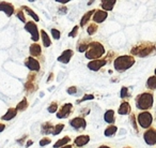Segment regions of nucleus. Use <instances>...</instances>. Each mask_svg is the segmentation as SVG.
Listing matches in <instances>:
<instances>
[{"label": "nucleus", "mask_w": 156, "mask_h": 148, "mask_svg": "<svg viewBox=\"0 0 156 148\" xmlns=\"http://www.w3.org/2000/svg\"><path fill=\"white\" fill-rule=\"evenodd\" d=\"M105 54V47L102 43L100 42H90L89 45H88V50L86 52V58L87 59H100L103 55Z\"/></svg>", "instance_id": "1"}, {"label": "nucleus", "mask_w": 156, "mask_h": 148, "mask_svg": "<svg viewBox=\"0 0 156 148\" xmlns=\"http://www.w3.org/2000/svg\"><path fill=\"white\" fill-rule=\"evenodd\" d=\"M135 65V58L130 55H123L115 59L113 65L118 72H124Z\"/></svg>", "instance_id": "2"}, {"label": "nucleus", "mask_w": 156, "mask_h": 148, "mask_svg": "<svg viewBox=\"0 0 156 148\" xmlns=\"http://www.w3.org/2000/svg\"><path fill=\"white\" fill-rule=\"evenodd\" d=\"M155 50V45L152 42H142L137 46H134L130 50L133 55L139 57H147L151 55Z\"/></svg>", "instance_id": "3"}, {"label": "nucleus", "mask_w": 156, "mask_h": 148, "mask_svg": "<svg viewBox=\"0 0 156 148\" xmlns=\"http://www.w3.org/2000/svg\"><path fill=\"white\" fill-rule=\"evenodd\" d=\"M136 106L139 109H149L153 106L154 102V96L152 92H143L136 97Z\"/></svg>", "instance_id": "4"}, {"label": "nucleus", "mask_w": 156, "mask_h": 148, "mask_svg": "<svg viewBox=\"0 0 156 148\" xmlns=\"http://www.w3.org/2000/svg\"><path fill=\"white\" fill-rule=\"evenodd\" d=\"M137 120H138V124H140L141 128H150L152 124V121H153V117H152V114L150 112H142L138 115L137 117Z\"/></svg>", "instance_id": "5"}, {"label": "nucleus", "mask_w": 156, "mask_h": 148, "mask_svg": "<svg viewBox=\"0 0 156 148\" xmlns=\"http://www.w3.org/2000/svg\"><path fill=\"white\" fill-rule=\"evenodd\" d=\"M25 29H26L28 32H30L31 35V40L33 42H37L39 41V38H40V35H39V29H37V24H34L33 22H28L25 24Z\"/></svg>", "instance_id": "6"}, {"label": "nucleus", "mask_w": 156, "mask_h": 148, "mask_svg": "<svg viewBox=\"0 0 156 148\" xmlns=\"http://www.w3.org/2000/svg\"><path fill=\"white\" fill-rule=\"evenodd\" d=\"M143 139H144L145 143L149 145H155L156 144V131L154 128H150L147 130L143 134Z\"/></svg>", "instance_id": "7"}, {"label": "nucleus", "mask_w": 156, "mask_h": 148, "mask_svg": "<svg viewBox=\"0 0 156 148\" xmlns=\"http://www.w3.org/2000/svg\"><path fill=\"white\" fill-rule=\"evenodd\" d=\"M69 124L76 130H83L87 126V121L83 117H75L69 121Z\"/></svg>", "instance_id": "8"}, {"label": "nucleus", "mask_w": 156, "mask_h": 148, "mask_svg": "<svg viewBox=\"0 0 156 148\" xmlns=\"http://www.w3.org/2000/svg\"><path fill=\"white\" fill-rule=\"evenodd\" d=\"M72 109H73V105H72L71 103H65V104L60 109V111L57 112V117H58L59 119L67 118L69 116V114H71Z\"/></svg>", "instance_id": "9"}, {"label": "nucleus", "mask_w": 156, "mask_h": 148, "mask_svg": "<svg viewBox=\"0 0 156 148\" xmlns=\"http://www.w3.org/2000/svg\"><path fill=\"white\" fill-rule=\"evenodd\" d=\"M107 63V59H96L92 60L88 63V68L92 71H98L101 68H103Z\"/></svg>", "instance_id": "10"}, {"label": "nucleus", "mask_w": 156, "mask_h": 148, "mask_svg": "<svg viewBox=\"0 0 156 148\" xmlns=\"http://www.w3.org/2000/svg\"><path fill=\"white\" fill-rule=\"evenodd\" d=\"M25 65H26L29 70H31V71H37V72L39 71L40 68H41L40 62L37 59L33 58V57H28V58L25 60Z\"/></svg>", "instance_id": "11"}, {"label": "nucleus", "mask_w": 156, "mask_h": 148, "mask_svg": "<svg viewBox=\"0 0 156 148\" xmlns=\"http://www.w3.org/2000/svg\"><path fill=\"white\" fill-rule=\"evenodd\" d=\"M107 16H108V14H107V12H105L104 10H96L93 14V20L96 24H100V23H103L106 20ZM95 23H94V24H95Z\"/></svg>", "instance_id": "12"}, {"label": "nucleus", "mask_w": 156, "mask_h": 148, "mask_svg": "<svg viewBox=\"0 0 156 148\" xmlns=\"http://www.w3.org/2000/svg\"><path fill=\"white\" fill-rule=\"evenodd\" d=\"M14 6L10 2H5V1H2L0 2V11H3L8 16H11L12 14L14 13Z\"/></svg>", "instance_id": "13"}, {"label": "nucleus", "mask_w": 156, "mask_h": 148, "mask_svg": "<svg viewBox=\"0 0 156 148\" xmlns=\"http://www.w3.org/2000/svg\"><path fill=\"white\" fill-rule=\"evenodd\" d=\"M73 55H74L73 50H66L58 57V61L63 62V63H69V60H71V58L73 57Z\"/></svg>", "instance_id": "14"}, {"label": "nucleus", "mask_w": 156, "mask_h": 148, "mask_svg": "<svg viewBox=\"0 0 156 148\" xmlns=\"http://www.w3.org/2000/svg\"><path fill=\"white\" fill-rule=\"evenodd\" d=\"M89 141H90L89 135H79V136H77L75 139L74 143H75V145L77 146V147H83L86 144L89 143Z\"/></svg>", "instance_id": "15"}, {"label": "nucleus", "mask_w": 156, "mask_h": 148, "mask_svg": "<svg viewBox=\"0 0 156 148\" xmlns=\"http://www.w3.org/2000/svg\"><path fill=\"white\" fill-rule=\"evenodd\" d=\"M34 80H35L34 74H31V75L28 76V80H27V83H26V85H25V87H26V89L28 90L29 92H33V90L35 89Z\"/></svg>", "instance_id": "16"}, {"label": "nucleus", "mask_w": 156, "mask_h": 148, "mask_svg": "<svg viewBox=\"0 0 156 148\" xmlns=\"http://www.w3.org/2000/svg\"><path fill=\"white\" fill-rule=\"evenodd\" d=\"M29 52H30L31 56H34V57H37L42 54V48L40 46V44L37 43H33L30 45V48H29Z\"/></svg>", "instance_id": "17"}, {"label": "nucleus", "mask_w": 156, "mask_h": 148, "mask_svg": "<svg viewBox=\"0 0 156 148\" xmlns=\"http://www.w3.org/2000/svg\"><path fill=\"white\" fill-rule=\"evenodd\" d=\"M130 109H132V107H130L129 103L125 101V102H122L121 103V105H120L118 113H119L120 115H127V114L130 113Z\"/></svg>", "instance_id": "18"}, {"label": "nucleus", "mask_w": 156, "mask_h": 148, "mask_svg": "<svg viewBox=\"0 0 156 148\" xmlns=\"http://www.w3.org/2000/svg\"><path fill=\"white\" fill-rule=\"evenodd\" d=\"M115 5V0H104L102 1V8L104 11H111Z\"/></svg>", "instance_id": "19"}, {"label": "nucleus", "mask_w": 156, "mask_h": 148, "mask_svg": "<svg viewBox=\"0 0 156 148\" xmlns=\"http://www.w3.org/2000/svg\"><path fill=\"white\" fill-rule=\"evenodd\" d=\"M16 114H17V111H16V109L10 107V109H8L7 113H5L1 118H2L3 120H11V119H13V118L15 117Z\"/></svg>", "instance_id": "20"}, {"label": "nucleus", "mask_w": 156, "mask_h": 148, "mask_svg": "<svg viewBox=\"0 0 156 148\" xmlns=\"http://www.w3.org/2000/svg\"><path fill=\"white\" fill-rule=\"evenodd\" d=\"M104 119L106 122L108 124H113L115 121V112L112 109H108V111L105 113L104 115Z\"/></svg>", "instance_id": "21"}, {"label": "nucleus", "mask_w": 156, "mask_h": 148, "mask_svg": "<svg viewBox=\"0 0 156 148\" xmlns=\"http://www.w3.org/2000/svg\"><path fill=\"white\" fill-rule=\"evenodd\" d=\"M94 12H95V10H91V11L87 12V13L83 16V18H81V20H80V26L81 27L86 26V24L91 20V16H92V14H94Z\"/></svg>", "instance_id": "22"}, {"label": "nucleus", "mask_w": 156, "mask_h": 148, "mask_svg": "<svg viewBox=\"0 0 156 148\" xmlns=\"http://www.w3.org/2000/svg\"><path fill=\"white\" fill-rule=\"evenodd\" d=\"M69 142H71V139L69 136H64L56 142V144L54 145V148H60L64 145H67V143H69Z\"/></svg>", "instance_id": "23"}, {"label": "nucleus", "mask_w": 156, "mask_h": 148, "mask_svg": "<svg viewBox=\"0 0 156 148\" xmlns=\"http://www.w3.org/2000/svg\"><path fill=\"white\" fill-rule=\"evenodd\" d=\"M41 37H42V40H43V45L45 47H48V46L51 45V41H50L49 37H48L47 32L45 30H41Z\"/></svg>", "instance_id": "24"}, {"label": "nucleus", "mask_w": 156, "mask_h": 148, "mask_svg": "<svg viewBox=\"0 0 156 148\" xmlns=\"http://www.w3.org/2000/svg\"><path fill=\"white\" fill-rule=\"evenodd\" d=\"M52 130H54V126H52L51 122H45V124H42V133H45V134H48V133H51Z\"/></svg>", "instance_id": "25"}, {"label": "nucleus", "mask_w": 156, "mask_h": 148, "mask_svg": "<svg viewBox=\"0 0 156 148\" xmlns=\"http://www.w3.org/2000/svg\"><path fill=\"white\" fill-rule=\"evenodd\" d=\"M145 86H147V88H149V89H151V90L155 89L156 88V76L155 75H153V76H151L149 80H147Z\"/></svg>", "instance_id": "26"}, {"label": "nucleus", "mask_w": 156, "mask_h": 148, "mask_svg": "<svg viewBox=\"0 0 156 148\" xmlns=\"http://www.w3.org/2000/svg\"><path fill=\"white\" fill-rule=\"evenodd\" d=\"M26 109H28V101H27V98H24L17 104V106H16V111L23 112V111H25Z\"/></svg>", "instance_id": "27"}, {"label": "nucleus", "mask_w": 156, "mask_h": 148, "mask_svg": "<svg viewBox=\"0 0 156 148\" xmlns=\"http://www.w3.org/2000/svg\"><path fill=\"white\" fill-rule=\"evenodd\" d=\"M117 130H118L117 126H109L108 128L105 130L104 134L106 135V136H111V135H115V134Z\"/></svg>", "instance_id": "28"}, {"label": "nucleus", "mask_w": 156, "mask_h": 148, "mask_svg": "<svg viewBox=\"0 0 156 148\" xmlns=\"http://www.w3.org/2000/svg\"><path fill=\"white\" fill-rule=\"evenodd\" d=\"M88 45H89V43H87V42H78L77 50L78 52H80V53L86 52V50H88Z\"/></svg>", "instance_id": "29"}, {"label": "nucleus", "mask_w": 156, "mask_h": 148, "mask_svg": "<svg viewBox=\"0 0 156 148\" xmlns=\"http://www.w3.org/2000/svg\"><path fill=\"white\" fill-rule=\"evenodd\" d=\"M98 25L96 24H94V23H92V24H90L89 26H88V29H87V31H88V35H93L94 33L98 31Z\"/></svg>", "instance_id": "30"}, {"label": "nucleus", "mask_w": 156, "mask_h": 148, "mask_svg": "<svg viewBox=\"0 0 156 148\" xmlns=\"http://www.w3.org/2000/svg\"><path fill=\"white\" fill-rule=\"evenodd\" d=\"M23 10H26V11L28 12V14H29V15H30L31 17H32L34 20H37V22H39V20H40L39 16H37V14H35L34 12H33L32 10L30 9V8H28V7H27V6H24V7H23Z\"/></svg>", "instance_id": "31"}, {"label": "nucleus", "mask_w": 156, "mask_h": 148, "mask_svg": "<svg viewBox=\"0 0 156 148\" xmlns=\"http://www.w3.org/2000/svg\"><path fill=\"white\" fill-rule=\"evenodd\" d=\"M64 129V124H58L57 126H55V129L52 130V135H58L59 133L61 132V131Z\"/></svg>", "instance_id": "32"}, {"label": "nucleus", "mask_w": 156, "mask_h": 148, "mask_svg": "<svg viewBox=\"0 0 156 148\" xmlns=\"http://www.w3.org/2000/svg\"><path fill=\"white\" fill-rule=\"evenodd\" d=\"M121 98L124 99V98H128L130 96L129 91H128V88L127 87H122L121 88Z\"/></svg>", "instance_id": "33"}, {"label": "nucleus", "mask_w": 156, "mask_h": 148, "mask_svg": "<svg viewBox=\"0 0 156 148\" xmlns=\"http://www.w3.org/2000/svg\"><path fill=\"white\" fill-rule=\"evenodd\" d=\"M57 109H58V103H57V102H52L51 104L48 106L47 111L49 112V113H56Z\"/></svg>", "instance_id": "34"}, {"label": "nucleus", "mask_w": 156, "mask_h": 148, "mask_svg": "<svg viewBox=\"0 0 156 148\" xmlns=\"http://www.w3.org/2000/svg\"><path fill=\"white\" fill-rule=\"evenodd\" d=\"M51 35H52V37H54V39H55V40H59V39H60L61 33H60V31H59L58 29L52 28V29H51Z\"/></svg>", "instance_id": "35"}, {"label": "nucleus", "mask_w": 156, "mask_h": 148, "mask_svg": "<svg viewBox=\"0 0 156 148\" xmlns=\"http://www.w3.org/2000/svg\"><path fill=\"white\" fill-rule=\"evenodd\" d=\"M16 16H17L18 18H20V20H22L23 23H27L26 22V18H25V14L24 12H23V10H18L17 14H16Z\"/></svg>", "instance_id": "36"}, {"label": "nucleus", "mask_w": 156, "mask_h": 148, "mask_svg": "<svg viewBox=\"0 0 156 148\" xmlns=\"http://www.w3.org/2000/svg\"><path fill=\"white\" fill-rule=\"evenodd\" d=\"M78 29H79V27H78V26H75V27H74L73 30H72L71 32L69 33V37H71V38H75L76 35H77Z\"/></svg>", "instance_id": "37"}, {"label": "nucleus", "mask_w": 156, "mask_h": 148, "mask_svg": "<svg viewBox=\"0 0 156 148\" xmlns=\"http://www.w3.org/2000/svg\"><path fill=\"white\" fill-rule=\"evenodd\" d=\"M94 99V96L93 94H86L85 97H83L81 100H78L77 101V103H79V102H83V101H87V100H93Z\"/></svg>", "instance_id": "38"}, {"label": "nucleus", "mask_w": 156, "mask_h": 148, "mask_svg": "<svg viewBox=\"0 0 156 148\" xmlns=\"http://www.w3.org/2000/svg\"><path fill=\"white\" fill-rule=\"evenodd\" d=\"M49 143H51V141H50V139H48V137H44V139H42L41 141H40V145L41 146L48 145Z\"/></svg>", "instance_id": "39"}, {"label": "nucleus", "mask_w": 156, "mask_h": 148, "mask_svg": "<svg viewBox=\"0 0 156 148\" xmlns=\"http://www.w3.org/2000/svg\"><path fill=\"white\" fill-rule=\"evenodd\" d=\"M76 92H77V87H75V86H72V87L67 88V94H75Z\"/></svg>", "instance_id": "40"}, {"label": "nucleus", "mask_w": 156, "mask_h": 148, "mask_svg": "<svg viewBox=\"0 0 156 148\" xmlns=\"http://www.w3.org/2000/svg\"><path fill=\"white\" fill-rule=\"evenodd\" d=\"M5 129V126L3 124H0V132H2L3 130Z\"/></svg>", "instance_id": "41"}, {"label": "nucleus", "mask_w": 156, "mask_h": 148, "mask_svg": "<svg viewBox=\"0 0 156 148\" xmlns=\"http://www.w3.org/2000/svg\"><path fill=\"white\" fill-rule=\"evenodd\" d=\"M60 148H72V146L71 145H64V146H62V147H60Z\"/></svg>", "instance_id": "42"}, {"label": "nucleus", "mask_w": 156, "mask_h": 148, "mask_svg": "<svg viewBox=\"0 0 156 148\" xmlns=\"http://www.w3.org/2000/svg\"><path fill=\"white\" fill-rule=\"evenodd\" d=\"M98 148H110L109 146H106V145H102V146H100Z\"/></svg>", "instance_id": "43"}, {"label": "nucleus", "mask_w": 156, "mask_h": 148, "mask_svg": "<svg viewBox=\"0 0 156 148\" xmlns=\"http://www.w3.org/2000/svg\"><path fill=\"white\" fill-rule=\"evenodd\" d=\"M30 145H32V141H29L28 143H27V147H28V146H30Z\"/></svg>", "instance_id": "44"}, {"label": "nucleus", "mask_w": 156, "mask_h": 148, "mask_svg": "<svg viewBox=\"0 0 156 148\" xmlns=\"http://www.w3.org/2000/svg\"><path fill=\"white\" fill-rule=\"evenodd\" d=\"M124 148H130V147H124Z\"/></svg>", "instance_id": "45"}]
</instances>
